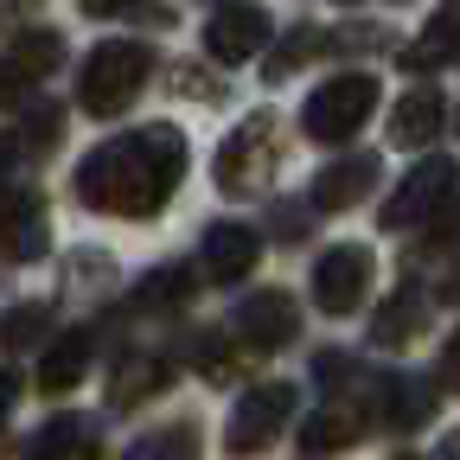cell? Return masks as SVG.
I'll use <instances>...</instances> for the list:
<instances>
[{
	"instance_id": "cell-20",
	"label": "cell",
	"mask_w": 460,
	"mask_h": 460,
	"mask_svg": "<svg viewBox=\"0 0 460 460\" xmlns=\"http://www.w3.org/2000/svg\"><path fill=\"white\" fill-rule=\"evenodd\" d=\"M384 402H390V429H422L429 416H435V390L422 384V377H390V390H384Z\"/></svg>"
},
{
	"instance_id": "cell-27",
	"label": "cell",
	"mask_w": 460,
	"mask_h": 460,
	"mask_svg": "<svg viewBox=\"0 0 460 460\" xmlns=\"http://www.w3.org/2000/svg\"><path fill=\"white\" fill-rule=\"evenodd\" d=\"M13 402H20V371H0V422L13 416Z\"/></svg>"
},
{
	"instance_id": "cell-7",
	"label": "cell",
	"mask_w": 460,
	"mask_h": 460,
	"mask_svg": "<svg viewBox=\"0 0 460 460\" xmlns=\"http://www.w3.org/2000/svg\"><path fill=\"white\" fill-rule=\"evenodd\" d=\"M288 416H295V384H256L230 416V435H224L230 454H262L288 429Z\"/></svg>"
},
{
	"instance_id": "cell-10",
	"label": "cell",
	"mask_w": 460,
	"mask_h": 460,
	"mask_svg": "<svg viewBox=\"0 0 460 460\" xmlns=\"http://www.w3.org/2000/svg\"><path fill=\"white\" fill-rule=\"evenodd\" d=\"M295 326H301V307L281 295V288H262V295H250L243 307H237V332L250 339V345H288L295 339Z\"/></svg>"
},
{
	"instance_id": "cell-8",
	"label": "cell",
	"mask_w": 460,
	"mask_h": 460,
	"mask_svg": "<svg viewBox=\"0 0 460 460\" xmlns=\"http://www.w3.org/2000/svg\"><path fill=\"white\" fill-rule=\"evenodd\" d=\"M262 45H269V13L262 7H224L205 26V51L217 58V65H250Z\"/></svg>"
},
{
	"instance_id": "cell-1",
	"label": "cell",
	"mask_w": 460,
	"mask_h": 460,
	"mask_svg": "<svg viewBox=\"0 0 460 460\" xmlns=\"http://www.w3.org/2000/svg\"><path fill=\"white\" fill-rule=\"evenodd\" d=\"M180 180H186V135L172 122H154V128L102 141L77 166V199L109 217H154Z\"/></svg>"
},
{
	"instance_id": "cell-9",
	"label": "cell",
	"mask_w": 460,
	"mask_h": 460,
	"mask_svg": "<svg viewBox=\"0 0 460 460\" xmlns=\"http://www.w3.org/2000/svg\"><path fill=\"white\" fill-rule=\"evenodd\" d=\"M199 256H205V275L211 281H243L256 269V256H262V237H256L250 224H211Z\"/></svg>"
},
{
	"instance_id": "cell-23",
	"label": "cell",
	"mask_w": 460,
	"mask_h": 460,
	"mask_svg": "<svg viewBox=\"0 0 460 460\" xmlns=\"http://www.w3.org/2000/svg\"><path fill=\"white\" fill-rule=\"evenodd\" d=\"M416 320H422V301L410 295V288H396V295H390V314L377 320V345H396V339H410V332H416Z\"/></svg>"
},
{
	"instance_id": "cell-31",
	"label": "cell",
	"mask_w": 460,
	"mask_h": 460,
	"mask_svg": "<svg viewBox=\"0 0 460 460\" xmlns=\"http://www.w3.org/2000/svg\"><path fill=\"white\" fill-rule=\"evenodd\" d=\"M441 460H460V429H454V435L441 441Z\"/></svg>"
},
{
	"instance_id": "cell-24",
	"label": "cell",
	"mask_w": 460,
	"mask_h": 460,
	"mask_svg": "<svg viewBox=\"0 0 460 460\" xmlns=\"http://www.w3.org/2000/svg\"><path fill=\"white\" fill-rule=\"evenodd\" d=\"M39 332H45V307H32V301H26V307H13V314H7V326H0L7 352H26V345H32Z\"/></svg>"
},
{
	"instance_id": "cell-19",
	"label": "cell",
	"mask_w": 460,
	"mask_h": 460,
	"mask_svg": "<svg viewBox=\"0 0 460 460\" xmlns=\"http://www.w3.org/2000/svg\"><path fill=\"white\" fill-rule=\"evenodd\" d=\"M192 288H199V275H192V269L166 262V269H154V275L135 288V301H141L147 314H172V307H186V301H192Z\"/></svg>"
},
{
	"instance_id": "cell-11",
	"label": "cell",
	"mask_w": 460,
	"mask_h": 460,
	"mask_svg": "<svg viewBox=\"0 0 460 460\" xmlns=\"http://www.w3.org/2000/svg\"><path fill=\"white\" fill-rule=\"evenodd\" d=\"M0 256H7V262L45 256V205L39 199H26V192L0 199Z\"/></svg>"
},
{
	"instance_id": "cell-18",
	"label": "cell",
	"mask_w": 460,
	"mask_h": 460,
	"mask_svg": "<svg viewBox=\"0 0 460 460\" xmlns=\"http://www.w3.org/2000/svg\"><path fill=\"white\" fill-rule=\"evenodd\" d=\"M166 377H172L166 358H128L122 371H115V384H109V402H115V410H135V402L166 390Z\"/></svg>"
},
{
	"instance_id": "cell-13",
	"label": "cell",
	"mask_w": 460,
	"mask_h": 460,
	"mask_svg": "<svg viewBox=\"0 0 460 460\" xmlns=\"http://www.w3.org/2000/svg\"><path fill=\"white\" fill-rule=\"evenodd\" d=\"M365 435V416L352 410V402H326V410H314L307 422H301V454L307 460H326V454H339V447H352Z\"/></svg>"
},
{
	"instance_id": "cell-26",
	"label": "cell",
	"mask_w": 460,
	"mask_h": 460,
	"mask_svg": "<svg viewBox=\"0 0 460 460\" xmlns=\"http://www.w3.org/2000/svg\"><path fill=\"white\" fill-rule=\"evenodd\" d=\"M314 45H320V32H295V39H288L281 45V58H275V65H269V77L281 84L288 71H295V65H307V58H314Z\"/></svg>"
},
{
	"instance_id": "cell-32",
	"label": "cell",
	"mask_w": 460,
	"mask_h": 460,
	"mask_svg": "<svg viewBox=\"0 0 460 460\" xmlns=\"http://www.w3.org/2000/svg\"><path fill=\"white\" fill-rule=\"evenodd\" d=\"M402 460H416V454H402Z\"/></svg>"
},
{
	"instance_id": "cell-17",
	"label": "cell",
	"mask_w": 460,
	"mask_h": 460,
	"mask_svg": "<svg viewBox=\"0 0 460 460\" xmlns=\"http://www.w3.org/2000/svg\"><path fill=\"white\" fill-rule=\"evenodd\" d=\"M447 58H460V0H447V7L416 32V45H410L416 71H435V65H447Z\"/></svg>"
},
{
	"instance_id": "cell-6",
	"label": "cell",
	"mask_w": 460,
	"mask_h": 460,
	"mask_svg": "<svg viewBox=\"0 0 460 460\" xmlns=\"http://www.w3.org/2000/svg\"><path fill=\"white\" fill-rule=\"evenodd\" d=\"M371 295V250L365 243H332L314 262V301L320 314H352Z\"/></svg>"
},
{
	"instance_id": "cell-12",
	"label": "cell",
	"mask_w": 460,
	"mask_h": 460,
	"mask_svg": "<svg viewBox=\"0 0 460 460\" xmlns=\"http://www.w3.org/2000/svg\"><path fill=\"white\" fill-rule=\"evenodd\" d=\"M90 352H96V339H90L84 326H77V332H58V339L45 345V358H39V390H51V396L77 390L84 371H90Z\"/></svg>"
},
{
	"instance_id": "cell-30",
	"label": "cell",
	"mask_w": 460,
	"mask_h": 460,
	"mask_svg": "<svg viewBox=\"0 0 460 460\" xmlns=\"http://www.w3.org/2000/svg\"><path fill=\"white\" fill-rule=\"evenodd\" d=\"M84 13H122V7H135V0H77Z\"/></svg>"
},
{
	"instance_id": "cell-2",
	"label": "cell",
	"mask_w": 460,
	"mask_h": 460,
	"mask_svg": "<svg viewBox=\"0 0 460 460\" xmlns=\"http://www.w3.org/2000/svg\"><path fill=\"white\" fill-rule=\"evenodd\" d=\"M141 84H147V51L128 45V39H109V45L90 51V65L77 77V102L90 115H122L141 96Z\"/></svg>"
},
{
	"instance_id": "cell-14",
	"label": "cell",
	"mask_w": 460,
	"mask_h": 460,
	"mask_svg": "<svg viewBox=\"0 0 460 460\" xmlns=\"http://www.w3.org/2000/svg\"><path fill=\"white\" fill-rule=\"evenodd\" d=\"M371 186H377V154H352V160L326 166L320 180H314V205L320 211H345L352 199H365Z\"/></svg>"
},
{
	"instance_id": "cell-16",
	"label": "cell",
	"mask_w": 460,
	"mask_h": 460,
	"mask_svg": "<svg viewBox=\"0 0 460 460\" xmlns=\"http://www.w3.org/2000/svg\"><path fill=\"white\" fill-rule=\"evenodd\" d=\"M96 454H102V441H96V429L84 416H58L32 441V460H96Z\"/></svg>"
},
{
	"instance_id": "cell-25",
	"label": "cell",
	"mask_w": 460,
	"mask_h": 460,
	"mask_svg": "<svg viewBox=\"0 0 460 460\" xmlns=\"http://www.w3.org/2000/svg\"><path fill=\"white\" fill-rule=\"evenodd\" d=\"M32 90H39V77H32V71H20L13 58H0V109H20V102H32Z\"/></svg>"
},
{
	"instance_id": "cell-15",
	"label": "cell",
	"mask_w": 460,
	"mask_h": 460,
	"mask_svg": "<svg viewBox=\"0 0 460 460\" xmlns=\"http://www.w3.org/2000/svg\"><path fill=\"white\" fill-rule=\"evenodd\" d=\"M435 135H441V96H435V90H410V96L396 102V115H390V141L416 154V147H429Z\"/></svg>"
},
{
	"instance_id": "cell-28",
	"label": "cell",
	"mask_w": 460,
	"mask_h": 460,
	"mask_svg": "<svg viewBox=\"0 0 460 460\" xmlns=\"http://www.w3.org/2000/svg\"><path fill=\"white\" fill-rule=\"evenodd\" d=\"M13 166H20V141H13V135H0V186L13 180Z\"/></svg>"
},
{
	"instance_id": "cell-29",
	"label": "cell",
	"mask_w": 460,
	"mask_h": 460,
	"mask_svg": "<svg viewBox=\"0 0 460 460\" xmlns=\"http://www.w3.org/2000/svg\"><path fill=\"white\" fill-rule=\"evenodd\" d=\"M441 371H447V384H454V390H460V332H454V339H447V358H441Z\"/></svg>"
},
{
	"instance_id": "cell-4",
	"label": "cell",
	"mask_w": 460,
	"mask_h": 460,
	"mask_svg": "<svg viewBox=\"0 0 460 460\" xmlns=\"http://www.w3.org/2000/svg\"><path fill=\"white\" fill-rule=\"evenodd\" d=\"M447 199H454V160L429 154L422 166H410V172H402V186L390 192V205H384V230H410V224H429V217H435Z\"/></svg>"
},
{
	"instance_id": "cell-22",
	"label": "cell",
	"mask_w": 460,
	"mask_h": 460,
	"mask_svg": "<svg viewBox=\"0 0 460 460\" xmlns=\"http://www.w3.org/2000/svg\"><path fill=\"white\" fill-rule=\"evenodd\" d=\"M58 51H65V39H58V32H26V39H13V65L20 71H32V77H51L58 71Z\"/></svg>"
},
{
	"instance_id": "cell-21",
	"label": "cell",
	"mask_w": 460,
	"mask_h": 460,
	"mask_svg": "<svg viewBox=\"0 0 460 460\" xmlns=\"http://www.w3.org/2000/svg\"><path fill=\"white\" fill-rule=\"evenodd\" d=\"M128 460H199V429H192V422L154 429L147 441H135V447H128Z\"/></svg>"
},
{
	"instance_id": "cell-3",
	"label": "cell",
	"mask_w": 460,
	"mask_h": 460,
	"mask_svg": "<svg viewBox=\"0 0 460 460\" xmlns=\"http://www.w3.org/2000/svg\"><path fill=\"white\" fill-rule=\"evenodd\" d=\"M371 109H377V77H365V71H345V77H332V84H320V90L307 96V109H301V128H307L314 141L339 147V141H352V135L371 122Z\"/></svg>"
},
{
	"instance_id": "cell-5",
	"label": "cell",
	"mask_w": 460,
	"mask_h": 460,
	"mask_svg": "<svg viewBox=\"0 0 460 460\" xmlns=\"http://www.w3.org/2000/svg\"><path fill=\"white\" fill-rule=\"evenodd\" d=\"M269 166H275V122L256 115V122L224 135V147H217V186L224 192H250V186L269 180Z\"/></svg>"
}]
</instances>
